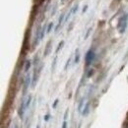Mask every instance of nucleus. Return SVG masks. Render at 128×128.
I'll list each match as a JSON object with an SVG mask.
<instances>
[{
    "mask_svg": "<svg viewBox=\"0 0 128 128\" xmlns=\"http://www.w3.org/2000/svg\"><path fill=\"white\" fill-rule=\"evenodd\" d=\"M128 26V14H124L119 19L118 22V30L120 34H124Z\"/></svg>",
    "mask_w": 128,
    "mask_h": 128,
    "instance_id": "1",
    "label": "nucleus"
},
{
    "mask_svg": "<svg viewBox=\"0 0 128 128\" xmlns=\"http://www.w3.org/2000/svg\"><path fill=\"white\" fill-rule=\"evenodd\" d=\"M96 59V52L93 49H90L86 54V62L88 65L92 64Z\"/></svg>",
    "mask_w": 128,
    "mask_h": 128,
    "instance_id": "2",
    "label": "nucleus"
},
{
    "mask_svg": "<svg viewBox=\"0 0 128 128\" xmlns=\"http://www.w3.org/2000/svg\"><path fill=\"white\" fill-rule=\"evenodd\" d=\"M31 82H32V77H31L30 74H28L27 77H26L25 83H24V94H26L27 90L29 89V87H30V85H31Z\"/></svg>",
    "mask_w": 128,
    "mask_h": 128,
    "instance_id": "3",
    "label": "nucleus"
},
{
    "mask_svg": "<svg viewBox=\"0 0 128 128\" xmlns=\"http://www.w3.org/2000/svg\"><path fill=\"white\" fill-rule=\"evenodd\" d=\"M27 110V106H26V100H23V102H22V104H21V106H20V108H19V115L23 118V116H24V114H25V112Z\"/></svg>",
    "mask_w": 128,
    "mask_h": 128,
    "instance_id": "4",
    "label": "nucleus"
},
{
    "mask_svg": "<svg viewBox=\"0 0 128 128\" xmlns=\"http://www.w3.org/2000/svg\"><path fill=\"white\" fill-rule=\"evenodd\" d=\"M64 21H65V15H64V13H62V14H61V16L59 17V20H58L57 26H56V28H55V32H58V30L60 29V27H61V25H62V23H63Z\"/></svg>",
    "mask_w": 128,
    "mask_h": 128,
    "instance_id": "5",
    "label": "nucleus"
},
{
    "mask_svg": "<svg viewBox=\"0 0 128 128\" xmlns=\"http://www.w3.org/2000/svg\"><path fill=\"white\" fill-rule=\"evenodd\" d=\"M85 106H86V102H85V98H82L80 102V104H79V108H78V110L79 112L82 113L83 112V110H84V108H85Z\"/></svg>",
    "mask_w": 128,
    "mask_h": 128,
    "instance_id": "6",
    "label": "nucleus"
},
{
    "mask_svg": "<svg viewBox=\"0 0 128 128\" xmlns=\"http://www.w3.org/2000/svg\"><path fill=\"white\" fill-rule=\"evenodd\" d=\"M89 110H90V104L89 102H86V106H85V108H84V110L82 112V114L83 115H87L89 113Z\"/></svg>",
    "mask_w": 128,
    "mask_h": 128,
    "instance_id": "7",
    "label": "nucleus"
},
{
    "mask_svg": "<svg viewBox=\"0 0 128 128\" xmlns=\"http://www.w3.org/2000/svg\"><path fill=\"white\" fill-rule=\"evenodd\" d=\"M79 61H80V53H79V50H77L75 54V64H78Z\"/></svg>",
    "mask_w": 128,
    "mask_h": 128,
    "instance_id": "8",
    "label": "nucleus"
},
{
    "mask_svg": "<svg viewBox=\"0 0 128 128\" xmlns=\"http://www.w3.org/2000/svg\"><path fill=\"white\" fill-rule=\"evenodd\" d=\"M31 64H32V62H31L30 60H28V61L26 62V66H25V71H26V72H28V71L30 70V68H31Z\"/></svg>",
    "mask_w": 128,
    "mask_h": 128,
    "instance_id": "9",
    "label": "nucleus"
},
{
    "mask_svg": "<svg viewBox=\"0 0 128 128\" xmlns=\"http://www.w3.org/2000/svg\"><path fill=\"white\" fill-rule=\"evenodd\" d=\"M50 44H51V42H48V46H46V52H44V56H48V53H49V50H50Z\"/></svg>",
    "mask_w": 128,
    "mask_h": 128,
    "instance_id": "10",
    "label": "nucleus"
},
{
    "mask_svg": "<svg viewBox=\"0 0 128 128\" xmlns=\"http://www.w3.org/2000/svg\"><path fill=\"white\" fill-rule=\"evenodd\" d=\"M53 26H54V24L53 23H49L48 26V29H46V32H48V34H49V32H51V30L53 29Z\"/></svg>",
    "mask_w": 128,
    "mask_h": 128,
    "instance_id": "11",
    "label": "nucleus"
},
{
    "mask_svg": "<svg viewBox=\"0 0 128 128\" xmlns=\"http://www.w3.org/2000/svg\"><path fill=\"white\" fill-rule=\"evenodd\" d=\"M63 46H64V42L62 40V42H61L58 44V48H57V49H56V53H58V52H59V50L63 48Z\"/></svg>",
    "mask_w": 128,
    "mask_h": 128,
    "instance_id": "12",
    "label": "nucleus"
},
{
    "mask_svg": "<svg viewBox=\"0 0 128 128\" xmlns=\"http://www.w3.org/2000/svg\"><path fill=\"white\" fill-rule=\"evenodd\" d=\"M70 62H71V58H69V59L67 60V63H66V65H65V70H67V68H68V66H69Z\"/></svg>",
    "mask_w": 128,
    "mask_h": 128,
    "instance_id": "13",
    "label": "nucleus"
},
{
    "mask_svg": "<svg viewBox=\"0 0 128 128\" xmlns=\"http://www.w3.org/2000/svg\"><path fill=\"white\" fill-rule=\"evenodd\" d=\"M62 128H67V121L64 120L63 121V124H62Z\"/></svg>",
    "mask_w": 128,
    "mask_h": 128,
    "instance_id": "14",
    "label": "nucleus"
},
{
    "mask_svg": "<svg viewBox=\"0 0 128 128\" xmlns=\"http://www.w3.org/2000/svg\"><path fill=\"white\" fill-rule=\"evenodd\" d=\"M92 32V28H91V29L88 31V32H87V34H86V38H88V36H89V34H90V32Z\"/></svg>",
    "mask_w": 128,
    "mask_h": 128,
    "instance_id": "15",
    "label": "nucleus"
},
{
    "mask_svg": "<svg viewBox=\"0 0 128 128\" xmlns=\"http://www.w3.org/2000/svg\"><path fill=\"white\" fill-rule=\"evenodd\" d=\"M93 73H94V71H93V70H91V71L89 72V74H88V77H91V75H93Z\"/></svg>",
    "mask_w": 128,
    "mask_h": 128,
    "instance_id": "16",
    "label": "nucleus"
},
{
    "mask_svg": "<svg viewBox=\"0 0 128 128\" xmlns=\"http://www.w3.org/2000/svg\"><path fill=\"white\" fill-rule=\"evenodd\" d=\"M57 102H58V100H55V102H54V104H53V108H56V104H57Z\"/></svg>",
    "mask_w": 128,
    "mask_h": 128,
    "instance_id": "17",
    "label": "nucleus"
},
{
    "mask_svg": "<svg viewBox=\"0 0 128 128\" xmlns=\"http://www.w3.org/2000/svg\"><path fill=\"white\" fill-rule=\"evenodd\" d=\"M44 119H46V121H48V119H49V115H46V118H44Z\"/></svg>",
    "mask_w": 128,
    "mask_h": 128,
    "instance_id": "18",
    "label": "nucleus"
},
{
    "mask_svg": "<svg viewBox=\"0 0 128 128\" xmlns=\"http://www.w3.org/2000/svg\"><path fill=\"white\" fill-rule=\"evenodd\" d=\"M14 128H18V125H17V124H15V126H14Z\"/></svg>",
    "mask_w": 128,
    "mask_h": 128,
    "instance_id": "19",
    "label": "nucleus"
}]
</instances>
